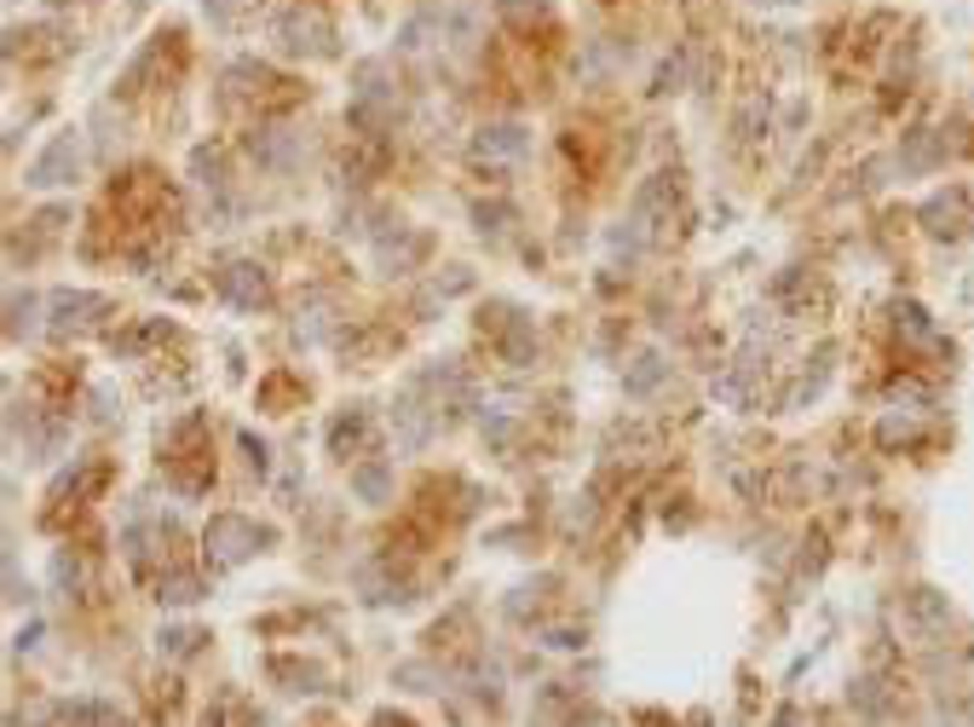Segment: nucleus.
<instances>
[{
    "mask_svg": "<svg viewBox=\"0 0 974 727\" xmlns=\"http://www.w3.org/2000/svg\"><path fill=\"white\" fill-rule=\"evenodd\" d=\"M46 312H53V335H75V330H87L93 318H105L110 300L93 295V289H53Z\"/></svg>",
    "mask_w": 974,
    "mask_h": 727,
    "instance_id": "3",
    "label": "nucleus"
},
{
    "mask_svg": "<svg viewBox=\"0 0 974 727\" xmlns=\"http://www.w3.org/2000/svg\"><path fill=\"white\" fill-rule=\"evenodd\" d=\"M375 727H409V721H398V716H381Z\"/></svg>",
    "mask_w": 974,
    "mask_h": 727,
    "instance_id": "11",
    "label": "nucleus"
},
{
    "mask_svg": "<svg viewBox=\"0 0 974 727\" xmlns=\"http://www.w3.org/2000/svg\"><path fill=\"white\" fill-rule=\"evenodd\" d=\"M220 295L231 300V307H243V312L266 307V278H260V266H248V260H231V266L220 271Z\"/></svg>",
    "mask_w": 974,
    "mask_h": 727,
    "instance_id": "4",
    "label": "nucleus"
},
{
    "mask_svg": "<svg viewBox=\"0 0 974 727\" xmlns=\"http://www.w3.org/2000/svg\"><path fill=\"white\" fill-rule=\"evenodd\" d=\"M162 600L168 607H191V600H202V584L185 578V571H179V578H162Z\"/></svg>",
    "mask_w": 974,
    "mask_h": 727,
    "instance_id": "7",
    "label": "nucleus"
},
{
    "mask_svg": "<svg viewBox=\"0 0 974 727\" xmlns=\"http://www.w3.org/2000/svg\"><path fill=\"white\" fill-rule=\"evenodd\" d=\"M357 491H364L370 503H381V496H387V468H357Z\"/></svg>",
    "mask_w": 974,
    "mask_h": 727,
    "instance_id": "9",
    "label": "nucleus"
},
{
    "mask_svg": "<svg viewBox=\"0 0 974 727\" xmlns=\"http://www.w3.org/2000/svg\"><path fill=\"white\" fill-rule=\"evenodd\" d=\"M231 7H237V0H208V12H214V18H225Z\"/></svg>",
    "mask_w": 974,
    "mask_h": 727,
    "instance_id": "10",
    "label": "nucleus"
},
{
    "mask_svg": "<svg viewBox=\"0 0 974 727\" xmlns=\"http://www.w3.org/2000/svg\"><path fill=\"white\" fill-rule=\"evenodd\" d=\"M520 150H525L520 128H484V139H479V157H520Z\"/></svg>",
    "mask_w": 974,
    "mask_h": 727,
    "instance_id": "6",
    "label": "nucleus"
},
{
    "mask_svg": "<svg viewBox=\"0 0 974 727\" xmlns=\"http://www.w3.org/2000/svg\"><path fill=\"white\" fill-rule=\"evenodd\" d=\"M277 35H283L289 53H329V23H323V12L306 18V7H295L283 23H277Z\"/></svg>",
    "mask_w": 974,
    "mask_h": 727,
    "instance_id": "5",
    "label": "nucleus"
},
{
    "mask_svg": "<svg viewBox=\"0 0 974 727\" xmlns=\"http://www.w3.org/2000/svg\"><path fill=\"white\" fill-rule=\"evenodd\" d=\"M208 566H243L254 548L266 543V532L254 520H243V514H214V525H208Z\"/></svg>",
    "mask_w": 974,
    "mask_h": 727,
    "instance_id": "1",
    "label": "nucleus"
},
{
    "mask_svg": "<svg viewBox=\"0 0 974 727\" xmlns=\"http://www.w3.org/2000/svg\"><path fill=\"white\" fill-rule=\"evenodd\" d=\"M75 168H82V133H58V139L30 162V191H53V185L75 180Z\"/></svg>",
    "mask_w": 974,
    "mask_h": 727,
    "instance_id": "2",
    "label": "nucleus"
},
{
    "mask_svg": "<svg viewBox=\"0 0 974 727\" xmlns=\"http://www.w3.org/2000/svg\"><path fill=\"white\" fill-rule=\"evenodd\" d=\"M196 641H208V635H202V630H168V635H162V653L185 659V653H196Z\"/></svg>",
    "mask_w": 974,
    "mask_h": 727,
    "instance_id": "8",
    "label": "nucleus"
}]
</instances>
